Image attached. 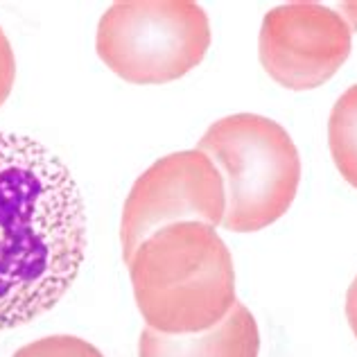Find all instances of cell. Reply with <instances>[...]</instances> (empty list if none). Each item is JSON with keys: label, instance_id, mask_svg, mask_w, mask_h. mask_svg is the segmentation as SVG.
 Returning <instances> with one entry per match:
<instances>
[{"label": "cell", "instance_id": "cell-9", "mask_svg": "<svg viewBox=\"0 0 357 357\" xmlns=\"http://www.w3.org/2000/svg\"><path fill=\"white\" fill-rule=\"evenodd\" d=\"M12 357H105L96 346L73 335H52L18 349Z\"/></svg>", "mask_w": 357, "mask_h": 357}, {"label": "cell", "instance_id": "cell-8", "mask_svg": "<svg viewBox=\"0 0 357 357\" xmlns=\"http://www.w3.org/2000/svg\"><path fill=\"white\" fill-rule=\"evenodd\" d=\"M328 145L344 181L357 188V84L335 102L328 120Z\"/></svg>", "mask_w": 357, "mask_h": 357}, {"label": "cell", "instance_id": "cell-1", "mask_svg": "<svg viewBox=\"0 0 357 357\" xmlns=\"http://www.w3.org/2000/svg\"><path fill=\"white\" fill-rule=\"evenodd\" d=\"M86 256V208L61 158L0 129V331L52 310Z\"/></svg>", "mask_w": 357, "mask_h": 357}, {"label": "cell", "instance_id": "cell-5", "mask_svg": "<svg viewBox=\"0 0 357 357\" xmlns=\"http://www.w3.org/2000/svg\"><path fill=\"white\" fill-rule=\"evenodd\" d=\"M227 190L218 165L202 149H183L158 158L140 174L125 199L120 224L122 258L129 265L149 236L178 222L220 227Z\"/></svg>", "mask_w": 357, "mask_h": 357}, {"label": "cell", "instance_id": "cell-10", "mask_svg": "<svg viewBox=\"0 0 357 357\" xmlns=\"http://www.w3.org/2000/svg\"><path fill=\"white\" fill-rule=\"evenodd\" d=\"M16 79V57L9 43L7 34L0 27V107L5 105V100L9 98Z\"/></svg>", "mask_w": 357, "mask_h": 357}, {"label": "cell", "instance_id": "cell-11", "mask_svg": "<svg viewBox=\"0 0 357 357\" xmlns=\"http://www.w3.org/2000/svg\"><path fill=\"white\" fill-rule=\"evenodd\" d=\"M346 319H349L353 335L357 337V276L351 283L349 292H346Z\"/></svg>", "mask_w": 357, "mask_h": 357}, {"label": "cell", "instance_id": "cell-7", "mask_svg": "<svg viewBox=\"0 0 357 357\" xmlns=\"http://www.w3.org/2000/svg\"><path fill=\"white\" fill-rule=\"evenodd\" d=\"M258 324L242 303L204 333L165 335L147 326L138 342V357H258Z\"/></svg>", "mask_w": 357, "mask_h": 357}, {"label": "cell", "instance_id": "cell-3", "mask_svg": "<svg viewBox=\"0 0 357 357\" xmlns=\"http://www.w3.org/2000/svg\"><path fill=\"white\" fill-rule=\"evenodd\" d=\"M197 149L211 156L224 178L227 231L256 233L289 211L301 181V158L278 122L256 114L227 116L206 129Z\"/></svg>", "mask_w": 357, "mask_h": 357}, {"label": "cell", "instance_id": "cell-4", "mask_svg": "<svg viewBox=\"0 0 357 357\" xmlns=\"http://www.w3.org/2000/svg\"><path fill=\"white\" fill-rule=\"evenodd\" d=\"M211 23L192 0H125L98 23L96 50L129 84H167L202 63Z\"/></svg>", "mask_w": 357, "mask_h": 357}, {"label": "cell", "instance_id": "cell-2", "mask_svg": "<svg viewBox=\"0 0 357 357\" xmlns=\"http://www.w3.org/2000/svg\"><path fill=\"white\" fill-rule=\"evenodd\" d=\"M127 267L138 312L158 333H204L238 303L231 251L208 224L178 222L156 231Z\"/></svg>", "mask_w": 357, "mask_h": 357}, {"label": "cell", "instance_id": "cell-6", "mask_svg": "<svg viewBox=\"0 0 357 357\" xmlns=\"http://www.w3.org/2000/svg\"><path fill=\"white\" fill-rule=\"evenodd\" d=\"M355 30L357 5H278L262 18L260 63L289 91L317 89L349 59Z\"/></svg>", "mask_w": 357, "mask_h": 357}]
</instances>
